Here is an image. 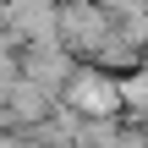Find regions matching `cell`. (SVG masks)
I'll return each instance as SVG.
<instances>
[{
	"label": "cell",
	"instance_id": "6da1fadb",
	"mask_svg": "<svg viewBox=\"0 0 148 148\" xmlns=\"http://www.w3.org/2000/svg\"><path fill=\"white\" fill-rule=\"evenodd\" d=\"M71 115H82V121H121L115 110L126 104L121 99V77H110V71H99V66H77V77H71V88H66V99H60Z\"/></svg>",
	"mask_w": 148,
	"mask_h": 148
},
{
	"label": "cell",
	"instance_id": "7a4b0ae2",
	"mask_svg": "<svg viewBox=\"0 0 148 148\" xmlns=\"http://www.w3.org/2000/svg\"><path fill=\"white\" fill-rule=\"evenodd\" d=\"M115 33V16H110V5H60V44L88 66L99 49H104V38Z\"/></svg>",
	"mask_w": 148,
	"mask_h": 148
}]
</instances>
